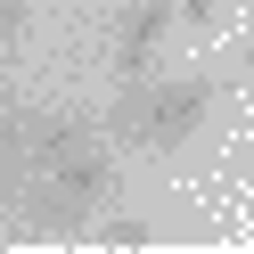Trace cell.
I'll return each mask as SVG.
<instances>
[{
  "label": "cell",
  "mask_w": 254,
  "mask_h": 254,
  "mask_svg": "<svg viewBox=\"0 0 254 254\" xmlns=\"http://www.w3.org/2000/svg\"><path fill=\"white\" fill-rule=\"evenodd\" d=\"M107 189H115V156H107L99 139H82L74 156L25 172V221H33L41 238H66V230H82L107 205Z\"/></svg>",
  "instance_id": "cell-2"
},
{
  "label": "cell",
  "mask_w": 254,
  "mask_h": 254,
  "mask_svg": "<svg viewBox=\"0 0 254 254\" xmlns=\"http://www.w3.org/2000/svg\"><path fill=\"white\" fill-rule=\"evenodd\" d=\"M99 246H148V221H139V213H115V221H99Z\"/></svg>",
  "instance_id": "cell-5"
},
{
  "label": "cell",
  "mask_w": 254,
  "mask_h": 254,
  "mask_svg": "<svg viewBox=\"0 0 254 254\" xmlns=\"http://www.w3.org/2000/svg\"><path fill=\"white\" fill-rule=\"evenodd\" d=\"M205 107H213V74H172V82L139 74V82H123V90H115L107 139L148 148V156H172V148H189V139H197Z\"/></svg>",
  "instance_id": "cell-1"
},
{
  "label": "cell",
  "mask_w": 254,
  "mask_h": 254,
  "mask_svg": "<svg viewBox=\"0 0 254 254\" xmlns=\"http://www.w3.org/2000/svg\"><path fill=\"white\" fill-rule=\"evenodd\" d=\"M172 8H181V0H123V25H115V82L156 74V50H164V33H172Z\"/></svg>",
  "instance_id": "cell-3"
},
{
  "label": "cell",
  "mask_w": 254,
  "mask_h": 254,
  "mask_svg": "<svg viewBox=\"0 0 254 254\" xmlns=\"http://www.w3.org/2000/svg\"><path fill=\"white\" fill-rule=\"evenodd\" d=\"M25 17H33V0H0V58L17 50V33H25Z\"/></svg>",
  "instance_id": "cell-6"
},
{
  "label": "cell",
  "mask_w": 254,
  "mask_h": 254,
  "mask_svg": "<svg viewBox=\"0 0 254 254\" xmlns=\"http://www.w3.org/2000/svg\"><path fill=\"white\" fill-rule=\"evenodd\" d=\"M17 189H25V139H17V115L0 107V213L17 205Z\"/></svg>",
  "instance_id": "cell-4"
}]
</instances>
